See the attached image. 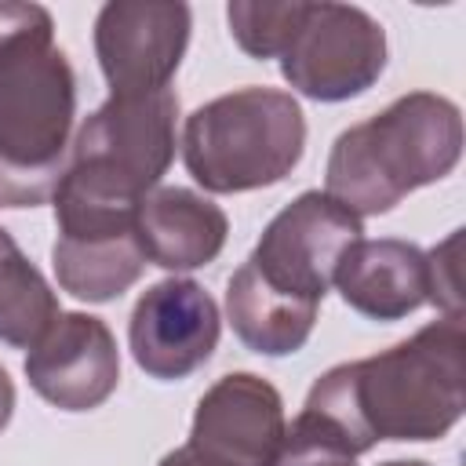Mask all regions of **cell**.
Segmentation results:
<instances>
[{
  "label": "cell",
  "instance_id": "5",
  "mask_svg": "<svg viewBox=\"0 0 466 466\" xmlns=\"http://www.w3.org/2000/svg\"><path fill=\"white\" fill-rule=\"evenodd\" d=\"M175 91L109 95L76 131L58 186L138 208L160 186L178 146Z\"/></svg>",
  "mask_w": 466,
  "mask_h": 466
},
{
  "label": "cell",
  "instance_id": "10",
  "mask_svg": "<svg viewBox=\"0 0 466 466\" xmlns=\"http://www.w3.org/2000/svg\"><path fill=\"white\" fill-rule=\"evenodd\" d=\"M29 386L58 411H91L120 382V350L106 320L91 313H58L25 353Z\"/></svg>",
  "mask_w": 466,
  "mask_h": 466
},
{
  "label": "cell",
  "instance_id": "20",
  "mask_svg": "<svg viewBox=\"0 0 466 466\" xmlns=\"http://www.w3.org/2000/svg\"><path fill=\"white\" fill-rule=\"evenodd\" d=\"M455 248H459V233H451L441 248L426 251V302L441 306L444 317H462V306H459V277H455Z\"/></svg>",
  "mask_w": 466,
  "mask_h": 466
},
{
  "label": "cell",
  "instance_id": "8",
  "mask_svg": "<svg viewBox=\"0 0 466 466\" xmlns=\"http://www.w3.org/2000/svg\"><path fill=\"white\" fill-rule=\"evenodd\" d=\"M193 11L178 0H109L95 18V58L113 95L167 91L182 66Z\"/></svg>",
  "mask_w": 466,
  "mask_h": 466
},
{
  "label": "cell",
  "instance_id": "1",
  "mask_svg": "<svg viewBox=\"0 0 466 466\" xmlns=\"http://www.w3.org/2000/svg\"><path fill=\"white\" fill-rule=\"evenodd\" d=\"M364 455L379 441H441L466 408L462 317H441L411 339L328 368L306 404Z\"/></svg>",
  "mask_w": 466,
  "mask_h": 466
},
{
  "label": "cell",
  "instance_id": "6",
  "mask_svg": "<svg viewBox=\"0 0 466 466\" xmlns=\"http://www.w3.org/2000/svg\"><path fill=\"white\" fill-rule=\"evenodd\" d=\"M360 233L364 226L353 211L320 189H306L269 218L248 262L277 291L320 306L335 284L342 255L360 240Z\"/></svg>",
  "mask_w": 466,
  "mask_h": 466
},
{
  "label": "cell",
  "instance_id": "12",
  "mask_svg": "<svg viewBox=\"0 0 466 466\" xmlns=\"http://www.w3.org/2000/svg\"><path fill=\"white\" fill-rule=\"evenodd\" d=\"M135 233L146 262L182 273L218 258V251L226 248L229 218L204 193H193L186 186H157L138 204Z\"/></svg>",
  "mask_w": 466,
  "mask_h": 466
},
{
  "label": "cell",
  "instance_id": "15",
  "mask_svg": "<svg viewBox=\"0 0 466 466\" xmlns=\"http://www.w3.org/2000/svg\"><path fill=\"white\" fill-rule=\"evenodd\" d=\"M51 266L58 288L80 302L120 299L146 269V251L138 233L116 237H58L51 248Z\"/></svg>",
  "mask_w": 466,
  "mask_h": 466
},
{
  "label": "cell",
  "instance_id": "13",
  "mask_svg": "<svg viewBox=\"0 0 466 466\" xmlns=\"http://www.w3.org/2000/svg\"><path fill=\"white\" fill-rule=\"evenodd\" d=\"M335 288L350 309H357L368 320H400L415 313L430 288H426V251L397 240V237H379V240H357L339 269H335Z\"/></svg>",
  "mask_w": 466,
  "mask_h": 466
},
{
  "label": "cell",
  "instance_id": "16",
  "mask_svg": "<svg viewBox=\"0 0 466 466\" xmlns=\"http://www.w3.org/2000/svg\"><path fill=\"white\" fill-rule=\"evenodd\" d=\"M58 313V295L0 226V339L29 350Z\"/></svg>",
  "mask_w": 466,
  "mask_h": 466
},
{
  "label": "cell",
  "instance_id": "18",
  "mask_svg": "<svg viewBox=\"0 0 466 466\" xmlns=\"http://www.w3.org/2000/svg\"><path fill=\"white\" fill-rule=\"evenodd\" d=\"M357 455L353 441L331 419L302 408L295 422L284 426L269 466H357Z\"/></svg>",
  "mask_w": 466,
  "mask_h": 466
},
{
  "label": "cell",
  "instance_id": "4",
  "mask_svg": "<svg viewBox=\"0 0 466 466\" xmlns=\"http://www.w3.org/2000/svg\"><path fill=\"white\" fill-rule=\"evenodd\" d=\"M76 120V73L62 47L0 66V208L47 204Z\"/></svg>",
  "mask_w": 466,
  "mask_h": 466
},
{
  "label": "cell",
  "instance_id": "14",
  "mask_svg": "<svg viewBox=\"0 0 466 466\" xmlns=\"http://www.w3.org/2000/svg\"><path fill=\"white\" fill-rule=\"evenodd\" d=\"M313 302L291 299L266 284L251 262H244L226 288V317L233 324V335L262 357H288L306 346L317 324Z\"/></svg>",
  "mask_w": 466,
  "mask_h": 466
},
{
  "label": "cell",
  "instance_id": "7",
  "mask_svg": "<svg viewBox=\"0 0 466 466\" xmlns=\"http://www.w3.org/2000/svg\"><path fill=\"white\" fill-rule=\"evenodd\" d=\"M386 69V29L353 4H309V15L280 55L284 80L313 102L364 95Z\"/></svg>",
  "mask_w": 466,
  "mask_h": 466
},
{
  "label": "cell",
  "instance_id": "3",
  "mask_svg": "<svg viewBox=\"0 0 466 466\" xmlns=\"http://www.w3.org/2000/svg\"><path fill=\"white\" fill-rule=\"evenodd\" d=\"M306 149V116L291 91L237 87L197 106L182 127V160L208 193L284 182Z\"/></svg>",
  "mask_w": 466,
  "mask_h": 466
},
{
  "label": "cell",
  "instance_id": "22",
  "mask_svg": "<svg viewBox=\"0 0 466 466\" xmlns=\"http://www.w3.org/2000/svg\"><path fill=\"white\" fill-rule=\"evenodd\" d=\"M11 415H15V382H11V375L0 368V430L11 422Z\"/></svg>",
  "mask_w": 466,
  "mask_h": 466
},
{
  "label": "cell",
  "instance_id": "19",
  "mask_svg": "<svg viewBox=\"0 0 466 466\" xmlns=\"http://www.w3.org/2000/svg\"><path fill=\"white\" fill-rule=\"evenodd\" d=\"M55 44V22L40 4H0V66Z\"/></svg>",
  "mask_w": 466,
  "mask_h": 466
},
{
  "label": "cell",
  "instance_id": "23",
  "mask_svg": "<svg viewBox=\"0 0 466 466\" xmlns=\"http://www.w3.org/2000/svg\"><path fill=\"white\" fill-rule=\"evenodd\" d=\"M382 466H426V462H415V459H408V462H404V459H393V462H382Z\"/></svg>",
  "mask_w": 466,
  "mask_h": 466
},
{
  "label": "cell",
  "instance_id": "21",
  "mask_svg": "<svg viewBox=\"0 0 466 466\" xmlns=\"http://www.w3.org/2000/svg\"><path fill=\"white\" fill-rule=\"evenodd\" d=\"M160 466H233V462H226V459H218V455H211V451H204V448H197V444L186 441L182 448L167 451L160 459Z\"/></svg>",
  "mask_w": 466,
  "mask_h": 466
},
{
  "label": "cell",
  "instance_id": "11",
  "mask_svg": "<svg viewBox=\"0 0 466 466\" xmlns=\"http://www.w3.org/2000/svg\"><path fill=\"white\" fill-rule=\"evenodd\" d=\"M284 426L277 386L251 371H229L197 400L189 444L233 466H269Z\"/></svg>",
  "mask_w": 466,
  "mask_h": 466
},
{
  "label": "cell",
  "instance_id": "17",
  "mask_svg": "<svg viewBox=\"0 0 466 466\" xmlns=\"http://www.w3.org/2000/svg\"><path fill=\"white\" fill-rule=\"evenodd\" d=\"M309 15V4H266V0H233L226 7V22L229 33L237 40V47L258 62L266 58H280L288 51V44L295 40V33L302 29Z\"/></svg>",
  "mask_w": 466,
  "mask_h": 466
},
{
  "label": "cell",
  "instance_id": "2",
  "mask_svg": "<svg viewBox=\"0 0 466 466\" xmlns=\"http://www.w3.org/2000/svg\"><path fill=\"white\" fill-rule=\"evenodd\" d=\"M459 157V106L433 91H411L335 138L324 167V193L357 218L386 215L408 193L451 175Z\"/></svg>",
  "mask_w": 466,
  "mask_h": 466
},
{
  "label": "cell",
  "instance_id": "9",
  "mask_svg": "<svg viewBox=\"0 0 466 466\" xmlns=\"http://www.w3.org/2000/svg\"><path fill=\"white\" fill-rule=\"evenodd\" d=\"M218 331L215 299L189 277H167L138 295L127 320V346L149 379L178 382L211 360Z\"/></svg>",
  "mask_w": 466,
  "mask_h": 466
}]
</instances>
